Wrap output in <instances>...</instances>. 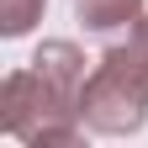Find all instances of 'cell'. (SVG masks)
I'll list each match as a JSON object with an SVG mask.
<instances>
[{"label":"cell","mask_w":148,"mask_h":148,"mask_svg":"<svg viewBox=\"0 0 148 148\" xmlns=\"http://www.w3.org/2000/svg\"><path fill=\"white\" fill-rule=\"evenodd\" d=\"M48 0H0V32L5 37H27L37 21H42Z\"/></svg>","instance_id":"obj_4"},{"label":"cell","mask_w":148,"mask_h":148,"mask_svg":"<svg viewBox=\"0 0 148 148\" xmlns=\"http://www.w3.org/2000/svg\"><path fill=\"white\" fill-rule=\"evenodd\" d=\"M85 53L53 37L32 53L27 69L5 74L0 85V127L16 143L32 148H69L79 143L85 116H79V90H85Z\"/></svg>","instance_id":"obj_1"},{"label":"cell","mask_w":148,"mask_h":148,"mask_svg":"<svg viewBox=\"0 0 148 148\" xmlns=\"http://www.w3.org/2000/svg\"><path fill=\"white\" fill-rule=\"evenodd\" d=\"M79 116L85 132L127 138L148 122V48L127 37L122 48H106V58L90 69L79 90Z\"/></svg>","instance_id":"obj_2"},{"label":"cell","mask_w":148,"mask_h":148,"mask_svg":"<svg viewBox=\"0 0 148 148\" xmlns=\"http://www.w3.org/2000/svg\"><path fill=\"white\" fill-rule=\"evenodd\" d=\"M132 42H143V48H148V16H138V27H132Z\"/></svg>","instance_id":"obj_5"},{"label":"cell","mask_w":148,"mask_h":148,"mask_svg":"<svg viewBox=\"0 0 148 148\" xmlns=\"http://www.w3.org/2000/svg\"><path fill=\"white\" fill-rule=\"evenodd\" d=\"M74 16H79V27H85V32L111 37V32H127V27H138V16H143V0H74Z\"/></svg>","instance_id":"obj_3"}]
</instances>
